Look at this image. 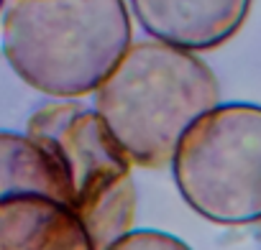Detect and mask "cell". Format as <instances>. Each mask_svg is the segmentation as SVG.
<instances>
[{
    "label": "cell",
    "mask_w": 261,
    "mask_h": 250,
    "mask_svg": "<svg viewBox=\"0 0 261 250\" xmlns=\"http://www.w3.org/2000/svg\"><path fill=\"white\" fill-rule=\"evenodd\" d=\"M0 250H92L80 217L41 194L0 199Z\"/></svg>",
    "instance_id": "6"
},
{
    "label": "cell",
    "mask_w": 261,
    "mask_h": 250,
    "mask_svg": "<svg viewBox=\"0 0 261 250\" xmlns=\"http://www.w3.org/2000/svg\"><path fill=\"white\" fill-rule=\"evenodd\" d=\"M172 171L182 199L218 225L261 222V107L215 105L179 138Z\"/></svg>",
    "instance_id": "4"
},
{
    "label": "cell",
    "mask_w": 261,
    "mask_h": 250,
    "mask_svg": "<svg viewBox=\"0 0 261 250\" xmlns=\"http://www.w3.org/2000/svg\"><path fill=\"white\" fill-rule=\"evenodd\" d=\"M16 194H41L67 204L57 161L26 133L0 131V199Z\"/></svg>",
    "instance_id": "7"
},
{
    "label": "cell",
    "mask_w": 261,
    "mask_h": 250,
    "mask_svg": "<svg viewBox=\"0 0 261 250\" xmlns=\"http://www.w3.org/2000/svg\"><path fill=\"white\" fill-rule=\"evenodd\" d=\"M0 41L29 87L74 100L95 92L130 46V16L123 0H13Z\"/></svg>",
    "instance_id": "2"
},
{
    "label": "cell",
    "mask_w": 261,
    "mask_h": 250,
    "mask_svg": "<svg viewBox=\"0 0 261 250\" xmlns=\"http://www.w3.org/2000/svg\"><path fill=\"white\" fill-rule=\"evenodd\" d=\"M141 28L164 44L207 51L238 34L251 0H128Z\"/></svg>",
    "instance_id": "5"
},
{
    "label": "cell",
    "mask_w": 261,
    "mask_h": 250,
    "mask_svg": "<svg viewBox=\"0 0 261 250\" xmlns=\"http://www.w3.org/2000/svg\"><path fill=\"white\" fill-rule=\"evenodd\" d=\"M220 102L210 67L195 51L164 44H130L95 87L92 110L134 166L159 169L190 125Z\"/></svg>",
    "instance_id": "1"
},
{
    "label": "cell",
    "mask_w": 261,
    "mask_h": 250,
    "mask_svg": "<svg viewBox=\"0 0 261 250\" xmlns=\"http://www.w3.org/2000/svg\"><path fill=\"white\" fill-rule=\"evenodd\" d=\"M26 136L57 161L67 204L85 225L92 250H105L130 230L136 212L134 164L92 107L74 100L49 102L29 117Z\"/></svg>",
    "instance_id": "3"
},
{
    "label": "cell",
    "mask_w": 261,
    "mask_h": 250,
    "mask_svg": "<svg viewBox=\"0 0 261 250\" xmlns=\"http://www.w3.org/2000/svg\"><path fill=\"white\" fill-rule=\"evenodd\" d=\"M258 225H261V222H258Z\"/></svg>",
    "instance_id": "10"
},
{
    "label": "cell",
    "mask_w": 261,
    "mask_h": 250,
    "mask_svg": "<svg viewBox=\"0 0 261 250\" xmlns=\"http://www.w3.org/2000/svg\"><path fill=\"white\" fill-rule=\"evenodd\" d=\"M105 250H192L174 235L159 230H128L118 240H113Z\"/></svg>",
    "instance_id": "8"
},
{
    "label": "cell",
    "mask_w": 261,
    "mask_h": 250,
    "mask_svg": "<svg viewBox=\"0 0 261 250\" xmlns=\"http://www.w3.org/2000/svg\"><path fill=\"white\" fill-rule=\"evenodd\" d=\"M3 3H6V0H0V8H3Z\"/></svg>",
    "instance_id": "9"
}]
</instances>
